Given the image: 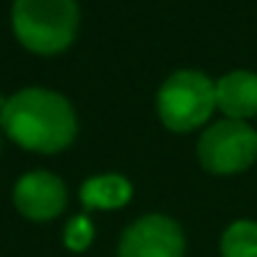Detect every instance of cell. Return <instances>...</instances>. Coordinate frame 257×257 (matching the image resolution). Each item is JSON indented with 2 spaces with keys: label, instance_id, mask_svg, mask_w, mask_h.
I'll list each match as a JSON object with an SVG mask.
<instances>
[{
  "label": "cell",
  "instance_id": "cell-1",
  "mask_svg": "<svg viewBox=\"0 0 257 257\" xmlns=\"http://www.w3.org/2000/svg\"><path fill=\"white\" fill-rule=\"evenodd\" d=\"M0 125L15 145L43 155L65 150L78 135L73 105L45 87H25L8 97Z\"/></svg>",
  "mask_w": 257,
  "mask_h": 257
},
{
  "label": "cell",
  "instance_id": "cell-2",
  "mask_svg": "<svg viewBox=\"0 0 257 257\" xmlns=\"http://www.w3.org/2000/svg\"><path fill=\"white\" fill-rule=\"evenodd\" d=\"M80 10L75 0H15L13 30L23 48L38 55L65 50L78 35Z\"/></svg>",
  "mask_w": 257,
  "mask_h": 257
},
{
  "label": "cell",
  "instance_id": "cell-3",
  "mask_svg": "<svg viewBox=\"0 0 257 257\" xmlns=\"http://www.w3.org/2000/svg\"><path fill=\"white\" fill-rule=\"evenodd\" d=\"M215 107V83L197 70L172 73L158 92V115L163 125L175 133L200 127Z\"/></svg>",
  "mask_w": 257,
  "mask_h": 257
},
{
  "label": "cell",
  "instance_id": "cell-4",
  "mask_svg": "<svg viewBox=\"0 0 257 257\" xmlns=\"http://www.w3.org/2000/svg\"><path fill=\"white\" fill-rule=\"evenodd\" d=\"M197 160L215 175L247 170L257 160V130L242 120H220L210 125L197 143Z\"/></svg>",
  "mask_w": 257,
  "mask_h": 257
},
{
  "label": "cell",
  "instance_id": "cell-5",
  "mask_svg": "<svg viewBox=\"0 0 257 257\" xmlns=\"http://www.w3.org/2000/svg\"><path fill=\"white\" fill-rule=\"evenodd\" d=\"M185 237L180 225L165 215L135 220L120 237L117 257H182Z\"/></svg>",
  "mask_w": 257,
  "mask_h": 257
},
{
  "label": "cell",
  "instance_id": "cell-6",
  "mask_svg": "<svg viewBox=\"0 0 257 257\" xmlns=\"http://www.w3.org/2000/svg\"><path fill=\"white\" fill-rule=\"evenodd\" d=\"M13 200H15V207L23 217L35 220V222H45V220L58 217L65 210L68 192H65V185L58 175L35 170L23 175L15 182Z\"/></svg>",
  "mask_w": 257,
  "mask_h": 257
},
{
  "label": "cell",
  "instance_id": "cell-7",
  "mask_svg": "<svg viewBox=\"0 0 257 257\" xmlns=\"http://www.w3.org/2000/svg\"><path fill=\"white\" fill-rule=\"evenodd\" d=\"M215 100L230 120H245L257 115V75L247 70L227 73L215 83Z\"/></svg>",
  "mask_w": 257,
  "mask_h": 257
},
{
  "label": "cell",
  "instance_id": "cell-8",
  "mask_svg": "<svg viewBox=\"0 0 257 257\" xmlns=\"http://www.w3.org/2000/svg\"><path fill=\"white\" fill-rule=\"evenodd\" d=\"M130 197H133V185L122 175L90 177L80 190V200L90 210H117L127 205Z\"/></svg>",
  "mask_w": 257,
  "mask_h": 257
},
{
  "label": "cell",
  "instance_id": "cell-9",
  "mask_svg": "<svg viewBox=\"0 0 257 257\" xmlns=\"http://www.w3.org/2000/svg\"><path fill=\"white\" fill-rule=\"evenodd\" d=\"M222 257H257V222L237 220L232 222L220 242Z\"/></svg>",
  "mask_w": 257,
  "mask_h": 257
},
{
  "label": "cell",
  "instance_id": "cell-10",
  "mask_svg": "<svg viewBox=\"0 0 257 257\" xmlns=\"http://www.w3.org/2000/svg\"><path fill=\"white\" fill-rule=\"evenodd\" d=\"M92 237H95V230H92V225H90L87 217H73V220L68 222L65 232H63L65 247L73 250V252H83V250H87L90 242H92Z\"/></svg>",
  "mask_w": 257,
  "mask_h": 257
},
{
  "label": "cell",
  "instance_id": "cell-11",
  "mask_svg": "<svg viewBox=\"0 0 257 257\" xmlns=\"http://www.w3.org/2000/svg\"><path fill=\"white\" fill-rule=\"evenodd\" d=\"M5 102H8V100H3V97H0V115H3V107H5Z\"/></svg>",
  "mask_w": 257,
  "mask_h": 257
}]
</instances>
